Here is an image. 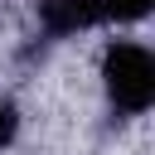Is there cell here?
Instances as JSON below:
<instances>
[{
    "mask_svg": "<svg viewBox=\"0 0 155 155\" xmlns=\"http://www.w3.org/2000/svg\"><path fill=\"white\" fill-rule=\"evenodd\" d=\"M102 19H140L150 10V0H97Z\"/></svg>",
    "mask_w": 155,
    "mask_h": 155,
    "instance_id": "3",
    "label": "cell"
},
{
    "mask_svg": "<svg viewBox=\"0 0 155 155\" xmlns=\"http://www.w3.org/2000/svg\"><path fill=\"white\" fill-rule=\"evenodd\" d=\"M102 78H107V97L121 116H140L150 102H155V58L145 44H111L107 58H102Z\"/></svg>",
    "mask_w": 155,
    "mask_h": 155,
    "instance_id": "1",
    "label": "cell"
},
{
    "mask_svg": "<svg viewBox=\"0 0 155 155\" xmlns=\"http://www.w3.org/2000/svg\"><path fill=\"white\" fill-rule=\"evenodd\" d=\"M97 19H102L97 0H39V24H44V34H53V39L78 34V29L97 24Z\"/></svg>",
    "mask_w": 155,
    "mask_h": 155,
    "instance_id": "2",
    "label": "cell"
},
{
    "mask_svg": "<svg viewBox=\"0 0 155 155\" xmlns=\"http://www.w3.org/2000/svg\"><path fill=\"white\" fill-rule=\"evenodd\" d=\"M15 131H19V116H15V102L10 97H0V150L15 140Z\"/></svg>",
    "mask_w": 155,
    "mask_h": 155,
    "instance_id": "4",
    "label": "cell"
}]
</instances>
